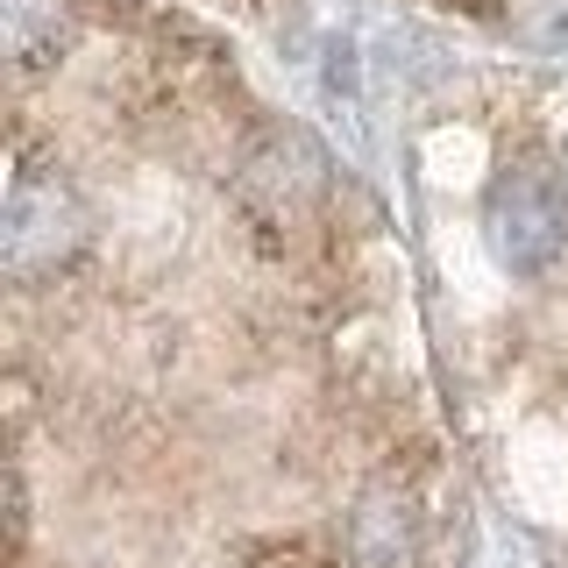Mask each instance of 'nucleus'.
<instances>
[{
	"label": "nucleus",
	"mask_w": 568,
	"mask_h": 568,
	"mask_svg": "<svg viewBox=\"0 0 568 568\" xmlns=\"http://www.w3.org/2000/svg\"><path fill=\"white\" fill-rule=\"evenodd\" d=\"M327 185H334L327 150L306 129H263L235 156V206L271 256H292V248H306L320 235Z\"/></svg>",
	"instance_id": "f257e3e1"
},
{
	"label": "nucleus",
	"mask_w": 568,
	"mask_h": 568,
	"mask_svg": "<svg viewBox=\"0 0 568 568\" xmlns=\"http://www.w3.org/2000/svg\"><path fill=\"white\" fill-rule=\"evenodd\" d=\"M85 235V200L64 185L58 164H36L22 150L14 156V185H8V213H0V263H8L14 284H43L58 277L64 263H79Z\"/></svg>",
	"instance_id": "f03ea898"
},
{
	"label": "nucleus",
	"mask_w": 568,
	"mask_h": 568,
	"mask_svg": "<svg viewBox=\"0 0 568 568\" xmlns=\"http://www.w3.org/2000/svg\"><path fill=\"white\" fill-rule=\"evenodd\" d=\"M484 235H490V256L511 277H547L568 248V206H561L555 178L532 164L497 171V185L484 200Z\"/></svg>",
	"instance_id": "7ed1b4c3"
},
{
	"label": "nucleus",
	"mask_w": 568,
	"mask_h": 568,
	"mask_svg": "<svg viewBox=\"0 0 568 568\" xmlns=\"http://www.w3.org/2000/svg\"><path fill=\"white\" fill-rule=\"evenodd\" d=\"M348 568H419V505L405 490H369L355 505Z\"/></svg>",
	"instance_id": "20e7f679"
},
{
	"label": "nucleus",
	"mask_w": 568,
	"mask_h": 568,
	"mask_svg": "<svg viewBox=\"0 0 568 568\" xmlns=\"http://www.w3.org/2000/svg\"><path fill=\"white\" fill-rule=\"evenodd\" d=\"M8 50L22 71H43L64 58V8L58 0H8Z\"/></svg>",
	"instance_id": "39448f33"
},
{
	"label": "nucleus",
	"mask_w": 568,
	"mask_h": 568,
	"mask_svg": "<svg viewBox=\"0 0 568 568\" xmlns=\"http://www.w3.org/2000/svg\"><path fill=\"white\" fill-rule=\"evenodd\" d=\"M497 14L532 43H568V0H497Z\"/></svg>",
	"instance_id": "423d86ee"
}]
</instances>
